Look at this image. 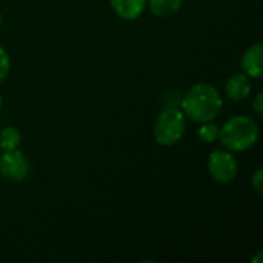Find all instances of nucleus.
<instances>
[{
    "label": "nucleus",
    "instance_id": "nucleus-1",
    "mask_svg": "<svg viewBox=\"0 0 263 263\" xmlns=\"http://www.w3.org/2000/svg\"><path fill=\"white\" fill-rule=\"evenodd\" d=\"M223 108V99L219 89L211 83H197L191 86L182 99V112L186 119L203 123L214 120Z\"/></svg>",
    "mask_w": 263,
    "mask_h": 263
},
{
    "label": "nucleus",
    "instance_id": "nucleus-2",
    "mask_svg": "<svg viewBox=\"0 0 263 263\" xmlns=\"http://www.w3.org/2000/svg\"><path fill=\"white\" fill-rule=\"evenodd\" d=\"M219 140L228 151H248L259 140V126L248 116H234L219 129Z\"/></svg>",
    "mask_w": 263,
    "mask_h": 263
},
{
    "label": "nucleus",
    "instance_id": "nucleus-3",
    "mask_svg": "<svg viewBox=\"0 0 263 263\" xmlns=\"http://www.w3.org/2000/svg\"><path fill=\"white\" fill-rule=\"evenodd\" d=\"M186 128V117L182 109L177 108H166L163 109L154 123L153 134L159 145L162 146H173L185 134Z\"/></svg>",
    "mask_w": 263,
    "mask_h": 263
},
{
    "label": "nucleus",
    "instance_id": "nucleus-4",
    "mask_svg": "<svg viewBox=\"0 0 263 263\" xmlns=\"http://www.w3.org/2000/svg\"><path fill=\"white\" fill-rule=\"evenodd\" d=\"M208 171L219 183H230L239 174V165L233 153L228 149H216L208 159Z\"/></svg>",
    "mask_w": 263,
    "mask_h": 263
},
{
    "label": "nucleus",
    "instance_id": "nucleus-5",
    "mask_svg": "<svg viewBox=\"0 0 263 263\" xmlns=\"http://www.w3.org/2000/svg\"><path fill=\"white\" fill-rule=\"evenodd\" d=\"M29 174V160L18 151H3L0 156V177L9 182H22Z\"/></svg>",
    "mask_w": 263,
    "mask_h": 263
},
{
    "label": "nucleus",
    "instance_id": "nucleus-6",
    "mask_svg": "<svg viewBox=\"0 0 263 263\" xmlns=\"http://www.w3.org/2000/svg\"><path fill=\"white\" fill-rule=\"evenodd\" d=\"M242 69L251 79H262L263 76V45L259 42L250 46L242 57Z\"/></svg>",
    "mask_w": 263,
    "mask_h": 263
},
{
    "label": "nucleus",
    "instance_id": "nucleus-7",
    "mask_svg": "<svg viewBox=\"0 0 263 263\" xmlns=\"http://www.w3.org/2000/svg\"><path fill=\"white\" fill-rule=\"evenodd\" d=\"M225 92L231 100H245L251 94V80L250 77L243 74H234L228 79L225 83Z\"/></svg>",
    "mask_w": 263,
    "mask_h": 263
},
{
    "label": "nucleus",
    "instance_id": "nucleus-8",
    "mask_svg": "<svg viewBox=\"0 0 263 263\" xmlns=\"http://www.w3.org/2000/svg\"><path fill=\"white\" fill-rule=\"evenodd\" d=\"M109 2L114 12L123 20L139 18L146 8V0H109Z\"/></svg>",
    "mask_w": 263,
    "mask_h": 263
},
{
    "label": "nucleus",
    "instance_id": "nucleus-9",
    "mask_svg": "<svg viewBox=\"0 0 263 263\" xmlns=\"http://www.w3.org/2000/svg\"><path fill=\"white\" fill-rule=\"evenodd\" d=\"M183 0H146V6L157 17H171L180 11Z\"/></svg>",
    "mask_w": 263,
    "mask_h": 263
},
{
    "label": "nucleus",
    "instance_id": "nucleus-10",
    "mask_svg": "<svg viewBox=\"0 0 263 263\" xmlns=\"http://www.w3.org/2000/svg\"><path fill=\"white\" fill-rule=\"evenodd\" d=\"M22 143V134L14 126H6L0 131V149L2 151H12L18 149Z\"/></svg>",
    "mask_w": 263,
    "mask_h": 263
},
{
    "label": "nucleus",
    "instance_id": "nucleus-11",
    "mask_svg": "<svg viewBox=\"0 0 263 263\" xmlns=\"http://www.w3.org/2000/svg\"><path fill=\"white\" fill-rule=\"evenodd\" d=\"M219 126L211 123V122H203L202 126L197 131V136L200 137V140H203L205 143H213L219 139Z\"/></svg>",
    "mask_w": 263,
    "mask_h": 263
},
{
    "label": "nucleus",
    "instance_id": "nucleus-12",
    "mask_svg": "<svg viewBox=\"0 0 263 263\" xmlns=\"http://www.w3.org/2000/svg\"><path fill=\"white\" fill-rule=\"evenodd\" d=\"M9 69H11L9 55L6 52V49L0 46V82H3L6 79V76L9 74Z\"/></svg>",
    "mask_w": 263,
    "mask_h": 263
},
{
    "label": "nucleus",
    "instance_id": "nucleus-13",
    "mask_svg": "<svg viewBox=\"0 0 263 263\" xmlns=\"http://www.w3.org/2000/svg\"><path fill=\"white\" fill-rule=\"evenodd\" d=\"M251 188L254 190V193L257 196H262L263 194V171L262 168H259L254 176L251 177Z\"/></svg>",
    "mask_w": 263,
    "mask_h": 263
},
{
    "label": "nucleus",
    "instance_id": "nucleus-14",
    "mask_svg": "<svg viewBox=\"0 0 263 263\" xmlns=\"http://www.w3.org/2000/svg\"><path fill=\"white\" fill-rule=\"evenodd\" d=\"M253 109H254V112H256V116H257V117H262L263 116V94L262 92H259V94L256 96V99H254V102H253Z\"/></svg>",
    "mask_w": 263,
    "mask_h": 263
},
{
    "label": "nucleus",
    "instance_id": "nucleus-15",
    "mask_svg": "<svg viewBox=\"0 0 263 263\" xmlns=\"http://www.w3.org/2000/svg\"><path fill=\"white\" fill-rule=\"evenodd\" d=\"M2 103H3V100H2V94H0V109H2Z\"/></svg>",
    "mask_w": 263,
    "mask_h": 263
},
{
    "label": "nucleus",
    "instance_id": "nucleus-16",
    "mask_svg": "<svg viewBox=\"0 0 263 263\" xmlns=\"http://www.w3.org/2000/svg\"><path fill=\"white\" fill-rule=\"evenodd\" d=\"M0 25H2V14H0Z\"/></svg>",
    "mask_w": 263,
    "mask_h": 263
}]
</instances>
